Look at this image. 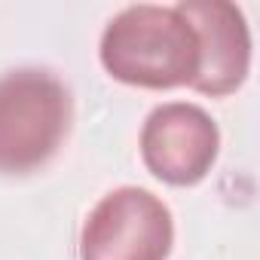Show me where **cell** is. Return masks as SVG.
Returning <instances> with one entry per match:
<instances>
[{"label": "cell", "mask_w": 260, "mask_h": 260, "mask_svg": "<svg viewBox=\"0 0 260 260\" xmlns=\"http://www.w3.org/2000/svg\"><path fill=\"white\" fill-rule=\"evenodd\" d=\"M175 217L169 205L144 187L104 193L83 220L80 260H169Z\"/></svg>", "instance_id": "cell-3"}, {"label": "cell", "mask_w": 260, "mask_h": 260, "mask_svg": "<svg viewBox=\"0 0 260 260\" xmlns=\"http://www.w3.org/2000/svg\"><path fill=\"white\" fill-rule=\"evenodd\" d=\"M141 162L172 187L199 184L217 162L220 128L211 113L193 101H166L141 125Z\"/></svg>", "instance_id": "cell-4"}, {"label": "cell", "mask_w": 260, "mask_h": 260, "mask_svg": "<svg viewBox=\"0 0 260 260\" xmlns=\"http://www.w3.org/2000/svg\"><path fill=\"white\" fill-rule=\"evenodd\" d=\"M98 58L101 68L125 86H190L199 71V37L178 4H135L107 22Z\"/></svg>", "instance_id": "cell-1"}, {"label": "cell", "mask_w": 260, "mask_h": 260, "mask_svg": "<svg viewBox=\"0 0 260 260\" xmlns=\"http://www.w3.org/2000/svg\"><path fill=\"white\" fill-rule=\"evenodd\" d=\"M71 125V92L43 68L0 77V175H28L46 166Z\"/></svg>", "instance_id": "cell-2"}, {"label": "cell", "mask_w": 260, "mask_h": 260, "mask_svg": "<svg viewBox=\"0 0 260 260\" xmlns=\"http://www.w3.org/2000/svg\"><path fill=\"white\" fill-rule=\"evenodd\" d=\"M178 7L199 37V71L190 89L211 98L236 92L251 71V28L245 13L223 0H184Z\"/></svg>", "instance_id": "cell-5"}]
</instances>
